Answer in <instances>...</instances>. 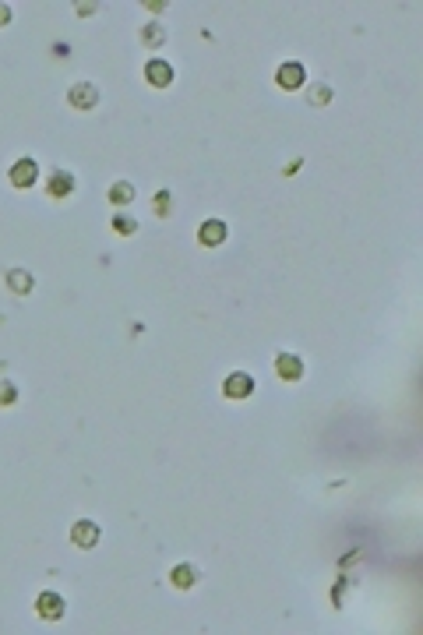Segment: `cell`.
Instances as JSON below:
<instances>
[{"instance_id":"5bb4252c","label":"cell","mask_w":423,"mask_h":635,"mask_svg":"<svg viewBox=\"0 0 423 635\" xmlns=\"http://www.w3.org/2000/svg\"><path fill=\"white\" fill-rule=\"evenodd\" d=\"M162 36H166V32H162V25H155V22L141 29V43H145V46H159V43H162Z\"/></svg>"},{"instance_id":"6da1fadb","label":"cell","mask_w":423,"mask_h":635,"mask_svg":"<svg viewBox=\"0 0 423 635\" xmlns=\"http://www.w3.org/2000/svg\"><path fill=\"white\" fill-rule=\"evenodd\" d=\"M251 392H254V378H251L247 371H233V375H226V382H223V396H226V399L240 403V399H247Z\"/></svg>"},{"instance_id":"2e32d148","label":"cell","mask_w":423,"mask_h":635,"mask_svg":"<svg viewBox=\"0 0 423 635\" xmlns=\"http://www.w3.org/2000/svg\"><path fill=\"white\" fill-rule=\"evenodd\" d=\"M18 403V389L11 382H0V406H15Z\"/></svg>"},{"instance_id":"9c48e42d","label":"cell","mask_w":423,"mask_h":635,"mask_svg":"<svg viewBox=\"0 0 423 635\" xmlns=\"http://www.w3.org/2000/svg\"><path fill=\"white\" fill-rule=\"evenodd\" d=\"M71 106L74 110H92L96 103H99V92H96V85H89V82H78L74 89H71Z\"/></svg>"},{"instance_id":"ba28073f","label":"cell","mask_w":423,"mask_h":635,"mask_svg":"<svg viewBox=\"0 0 423 635\" xmlns=\"http://www.w3.org/2000/svg\"><path fill=\"white\" fill-rule=\"evenodd\" d=\"M197 240H201L204 247H219V244L226 240V222H223V219H208V222H201Z\"/></svg>"},{"instance_id":"3957f363","label":"cell","mask_w":423,"mask_h":635,"mask_svg":"<svg viewBox=\"0 0 423 635\" xmlns=\"http://www.w3.org/2000/svg\"><path fill=\"white\" fill-rule=\"evenodd\" d=\"M145 78H148V85L152 89H169L173 85V68H169V61H148L145 64Z\"/></svg>"},{"instance_id":"7a4b0ae2","label":"cell","mask_w":423,"mask_h":635,"mask_svg":"<svg viewBox=\"0 0 423 635\" xmlns=\"http://www.w3.org/2000/svg\"><path fill=\"white\" fill-rule=\"evenodd\" d=\"M36 610H39L43 621H60V617H64V596L53 593V589H46V593L36 596Z\"/></svg>"},{"instance_id":"30bf717a","label":"cell","mask_w":423,"mask_h":635,"mask_svg":"<svg viewBox=\"0 0 423 635\" xmlns=\"http://www.w3.org/2000/svg\"><path fill=\"white\" fill-rule=\"evenodd\" d=\"M74 191V177L67 173V170H57L53 177H50V184H46V194L50 198H67Z\"/></svg>"},{"instance_id":"8fae6325","label":"cell","mask_w":423,"mask_h":635,"mask_svg":"<svg viewBox=\"0 0 423 635\" xmlns=\"http://www.w3.org/2000/svg\"><path fill=\"white\" fill-rule=\"evenodd\" d=\"M169 582H173L176 589H190V586L197 582V568H194V565H187V561H180V565H173Z\"/></svg>"},{"instance_id":"ac0fdd59","label":"cell","mask_w":423,"mask_h":635,"mask_svg":"<svg viewBox=\"0 0 423 635\" xmlns=\"http://www.w3.org/2000/svg\"><path fill=\"white\" fill-rule=\"evenodd\" d=\"M314 103H328V85H314Z\"/></svg>"},{"instance_id":"4fadbf2b","label":"cell","mask_w":423,"mask_h":635,"mask_svg":"<svg viewBox=\"0 0 423 635\" xmlns=\"http://www.w3.org/2000/svg\"><path fill=\"white\" fill-rule=\"evenodd\" d=\"M131 201H134V187L127 180H117L110 187V205H131Z\"/></svg>"},{"instance_id":"e0dca14e","label":"cell","mask_w":423,"mask_h":635,"mask_svg":"<svg viewBox=\"0 0 423 635\" xmlns=\"http://www.w3.org/2000/svg\"><path fill=\"white\" fill-rule=\"evenodd\" d=\"M169 208H173V198H169L166 191H159V194H155V212H159V215H166Z\"/></svg>"},{"instance_id":"277c9868","label":"cell","mask_w":423,"mask_h":635,"mask_svg":"<svg viewBox=\"0 0 423 635\" xmlns=\"http://www.w3.org/2000/svg\"><path fill=\"white\" fill-rule=\"evenodd\" d=\"M304 78H307V71H304V64H297V61H289V64H282V68L275 71V85H279V89H286V92L300 89V85H304Z\"/></svg>"},{"instance_id":"7c38bea8","label":"cell","mask_w":423,"mask_h":635,"mask_svg":"<svg viewBox=\"0 0 423 635\" xmlns=\"http://www.w3.org/2000/svg\"><path fill=\"white\" fill-rule=\"evenodd\" d=\"M8 289H11V293H29V289H32V275H29L25 268H11V272H8Z\"/></svg>"},{"instance_id":"5b68a950","label":"cell","mask_w":423,"mask_h":635,"mask_svg":"<svg viewBox=\"0 0 423 635\" xmlns=\"http://www.w3.org/2000/svg\"><path fill=\"white\" fill-rule=\"evenodd\" d=\"M11 184L18 187V191H25V187H32L36 184V177H39V166H36V159H18L15 166H11Z\"/></svg>"},{"instance_id":"9a60e30c","label":"cell","mask_w":423,"mask_h":635,"mask_svg":"<svg viewBox=\"0 0 423 635\" xmlns=\"http://www.w3.org/2000/svg\"><path fill=\"white\" fill-rule=\"evenodd\" d=\"M113 230H117L120 237H131V233L138 230V222H134L131 215H113Z\"/></svg>"},{"instance_id":"8992f818","label":"cell","mask_w":423,"mask_h":635,"mask_svg":"<svg viewBox=\"0 0 423 635\" xmlns=\"http://www.w3.org/2000/svg\"><path fill=\"white\" fill-rule=\"evenodd\" d=\"M71 540H74V547L89 551V547L99 543V526H96L92 519H78V522L71 526Z\"/></svg>"},{"instance_id":"52a82bcc","label":"cell","mask_w":423,"mask_h":635,"mask_svg":"<svg viewBox=\"0 0 423 635\" xmlns=\"http://www.w3.org/2000/svg\"><path fill=\"white\" fill-rule=\"evenodd\" d=\"M275 375H279L282 382H300V378H304V364H300V357H293V353H279V357H275Z\"/></svg>"},{"instance_id":"d6986e66","label":"cell","mask_w":423,"mask_h":635,"mask_svg":"<svg viewBox=\"0 0 423 635\" xmlns=\"http://www.w3.org/2000/svg\"><path fill=\"white\" fill-rule=\"evenodd\" d=\"M8 22H11V8H8V4H0V29H4Z\"/></svg>"}]
</instances>
